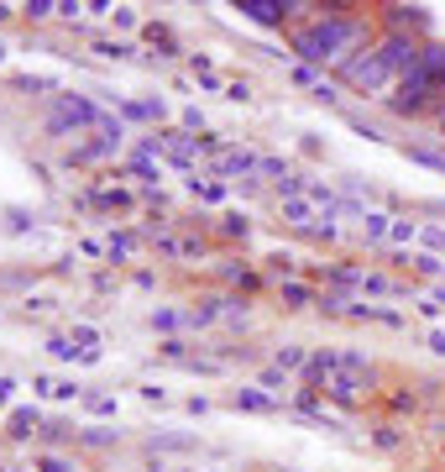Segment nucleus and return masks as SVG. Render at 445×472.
<instances>
[{
    "mask_svg": "<svg viewBox=\"0 0 445 472\" xmlns=\"http://www.w3.org/2000/svg\"><path fill=\"white\" fill-rule=\"evenodd\" d=\"M289 74H294L298 85H309V90H320V79H325V74H320V68H309V63H294Z\"/></svg>",
    "mask_w": 445,
    "mask_h": 472,
    "instance_id": "393cba45",
    "label": "nucleus"
},
{
    "mask_svg": "<svg viewBox=\"0 0 445 472\" xmlns=\"http://www.w3.org/2000/svg\"><path fill=\"white\" fill-rule=\"evenodd\" d=\"M111 16H116V27H137V11H126V5H116Z\"/></svg>",
    "mask_w": 445,
    "mask_h": 472,
    "instance_id": "4c0bfd02",
    "label": "nucleus"
},
{
    "mask_svg": "<svg viewBox=\"0 0 445 472\" xmlns=\"http://www.w3.org/2000/svg\"><path fill=\"white\" fill-rule=\"evenodd\" d=\"M441 94H445V85L430 74V68H424V63H419L409 79H398V85H393V94H387V111H393V116H419V111H430Z\"/></svg>",
    "mask_w": 445,
    "mask_h": 472,
    "instance_id": "20e7f679",
    "label": "nucleus"
},
{
    "mask_svg": "<svg viewBox=\"0 0 445 472\" xmlns=\"http://www.w3.org/2000/svg\"><path fill=\"white\" fill-rule=\"evenodd\" d=\"M283 305H289V310H309V305H315V289H309V283L283 279Z\"/></svg>",
    "mask_w": 445,
    "mask_h": 472,
    "instance_id": "f3484780",
    "label": "nucleus"
},
{
    "mask_svg": "<svg viewBox=\"0 0 445 472\" xmlns=\"http://www.w3.org/2000/svg\"><path fill=\"white\" fill-rule=\"evenodd\" d=\"M105 111L94 105V100H85V94H53V111H48V131L53 137H79V131H105Z\"/></svg>",
    "mask_w": 445,
    "mask_h": 472,
    "instance_id": "f03ea898",
    "label": "nucleus"
},
{
    "mask_svg": "<svg viewBox=\"0 0 445 472\" xmlns=\"http://www.w3.org/2000/svg\"><path fill=\"white\" fill-rule=\"evenodd\" d=\"M414 236H419V226H414V220H393V231H387V242H398V247H409Z\"/></svg>",
    "mask_w": 445,
    "mask_h": 472,
    "instance_id": "4be33fe9",
    "label": "nucleus"
},
{
    "mask_svg": "<svg viewBox=\"0 0 445 472\" xmlns=\"http://www.w3.org/2000/svg\"><path fill=\"white\" fill-rule=\"evenodd\" d=\"M16 85H22V90H37V94H48V90H53V79H37V74H27V79H16Z\"/></svg>",
    "mask_w": 445,
    "mask_h": 472,
    "instance_id": "72a5a7b5",
    "label": "nucleus"
},
{
    "mask_svg": "<svg viewBox=\"0 0 445 472\" xmlns=\"http://www.w3.org/2000/svg\"><path fill=\"white\" fill-rule=\"evenodd\" d=\"M398 294H409V283H393V279H383V273H361V294L356 299H398Z\"/></svg>",
    "mask_w": 445,
    "mask_h": 472,
    "instance_id": "f8f14e48",
    "label": "nucleus"
},
{
    "mask_svg": "<svg viewBox=\"0 0 445 472\" xmlns=\"http://www.w3.org/2000/svg\"><path fill=\"white\" fill-rule=\"evenodd\" d=\"M48 352H53V357H63V362H74V357H79V346L68 342V336H53V342H48Z\"/></svg>",
    "mask_w": 445,
    "mask_h": 472,
    "instance_id": "bb28decb",
    "label": "nucleus"
},
{
    "mask_svg": "<svg viewBox=\"0 0 445 472\" xmlns=\"http://www.w3.org/2000/svg\"><path fill=\"white\" fill-rule=\"evenodd\" d=\"M85 446H111V431H105V425H89V431H85Z\"/></svg>",
    "mask_w": 445,
    "mask_h": 472,
    "instance_id": "2f4dec72",
    "label": "nucleus"
},
{
    "mask_svg": "<svg viewBox=\"0 0 445 472\" xmlns=\"http://www.w3.org/2000/svg\"><path fill=\"white\" fill-rule=\"evenodd\" d=\"M424 299H430V305H435V310H445V289H430V294H424Z\"/></svg>",
    "mask_w": 445,
    "mask_h": 472,
    "instance_id": "a19ab883",
    "label": "nucleus"
},
{
    "mask_svg": "<svg viewBox=\"0 0 445 472\" xmlns=\"http://www.w3.org/2000/svg\"><path fill=\"white\" fill-rule=\"evenodd\" d=\"M152 147L163 153V163H174L183 174L200 168V137L194 131H152Z\"/></svg>",
    "mask_w": 445,
    "mask_h": 472,
    "instance_id": "423d86ee",
    "label": "nucleus"
},
{
    "mask_svg": "<svg viewBox=\"0 0 445 472\" xmlns=\"http://www.w3.org/2000/svg\"><path fill=\"white\" fill-rule=\"evenodd\" d=\"M236 11L246 22H257V27H283V22L304 16L309 5H304V0H236Z\"/></svg>",
    "mask_w": 445,
    "mask_h": 472,
    "instance_id": "0eeeda50",
    "label": "nucleus"
},
{
    "mask_svg": "<svg viewBox=\"0 0 445 472\" xmlns=\"http://www.w3.org/2000/svg\"><path fill=\"white\" fill-rule=\"evenodd\" d=\"M236 409H246V414H272V409H278V399H272V394H263V388H236Z\"/></svg>",
    "mask_w": 445,
    "mask_h": 472,
    "instance_id": "ddd939ff",
    "label": "nucleus"
},
{
    "mask_svg": "<svg viewBox=\"0 0 445 472\" xmlns=\"http://www.w3.org/2000/svg\"><path fill=\"white\" fill-rule=\"evenodd\" d=\"M37 472H74V462H68V457H42Z\"/></svg>",
    "mask_w": 445,
    "mask_h": 472,
    "instance_id": "c756f323",
    "label": "nucleus"
},
{
    "mask_svg": "<svg viewBox=\"0 0 445 472\" xmlns=\"http://www.w3.org/2000/svg\"><path fill=\"white\" fill-rule=\"evenodd\" d=\"M335 79H341L346 90H356V94H383V100H387V90L398 85V79L387 74V63H383L378 48H361L356 58H346L341 68H335Z\"/></svg>",
    "mask_w": 445,
    "mask_h": 472,
    "instance_id": "7ed1b4c3",
    "label": "nucleus"
},
{
    "mask_svg": "<svg viewBox=\"0 0 445 472\" xmlns=\"http://www.w3.org/2000/svg\"><path fill=\"white\" fill-rule=\"evenodd\" d=\"M11 472H16V468H11Z\"/></svg>",
    "mask_w": 445,
    "mask_h": 472,
    "instance_id": "a18cd8bd",
    "label": "nucleus"
},
{
    "mask_svg": "<svg viewBox=\"0 0 445 472\" xmlns=\"http://www.w3.org/2000/svg\"><path fill=\"white\" fill-rule=\"evenodd\" d=\"M435 121L445 126V94H441V100H435Z\"/></svg>",
    "mask_w": 445,
    "mask_h": 472,
    "instance_id": "37998d69",
    "label": "nucleus"
},
{
    "mask_svg": "<svg viewBox=\"0 0 445 472\" xmlns=\"http://www.w3.org/2000/svg\"><path fill=\"white\" fill-rule=\"evenodd\" d=\"M430 352H445V331H435V336H430Z\"/></svg>",
    "mask_w": 445,
    "mask_h": 472,
    "instance_id": "79ce46f5",
    "label": "nucleus"
},
{
    "mask_svg": "<svg viewBox=\"0 0 445 472\" xmlns=\"http://www.w3.org/2000/svg\"><path fill=\"white\" fill-rule=\"evenodd\" d=\"M404 263H414L424 279H445V263L435 257V252H414V257H404Z\"/></svg>",
    "mask_w": 445,
    "mask_h": 472,
    "instance_id": "6ab92c4d",
    "label": "nucleus"
},
{
    "mask_svg": "<svg viewBox=\"0 0 445 472\" xmlns=\"http://www.w3.org/2000/svg\"><path fill=\"white\" fill-rule=\"evenodd\" d=\"M215 174L220 179H252V174H263V157L252 153V147H226V153L215 157Z\"/></svg>",
    "mask_w": 445,
    "mask_h": 472,
    "instance_id": "1a4fd4ad",
    "label": "nucleus"
},
{
    "mask_svg": "<svg viewBox=\"0 0 445 472\" xmlns=\"http://www.w3.org/2000/svg\"><path fill=\"white\" fill-rule=\"evenodd\" d=\"M372 48L383 53V63H387L393 79H409L419 63H424V42H419V37H404V31H387V37H378Z\"/></svg>",
    "mask_w": 445,
    "mask_h": 472,
    "instance_id": "39448f33",
    "label": "nucleus"
},
{
    "mask_svg": "<svg viewBox=\"0 0 445 472\" xmlns=\"http://www.w3.org/2000/svg\"><path fill=\"white\" fill-rule=\"evenodd\" d=\"M189 189H194V194H200V200H209V205H215V200H220V194H226V189H220V184H200V179H189Z\"/></svg>",
    "mask_w": 445,
    "mask_h": 472,
    "instance_id": "c85d7f7f",
    "label": "nucleus"
},
{
    "mask_svg": "<svg viewBox=\"0 0 445 472\" xmlns=\"http://www.w3.org/2000/svg\"><path fill=\"white\" fill-rule=\"evenodd\" d=\"M315 100H325V105H335V100H341V90H335V79H320V90H315Z\"/></svg>",
    "mask_w": 445,
    "mask_h": 472,
    "instance_id": "473e14b6",
    "label": "nucleus"
},
{
    "mask_svg": "<svg viewBox=\"0 0 445 472\" xmlns=\"http://www.w3.org/2000/svg\"><path fill=\"white\" fill-rule=\"evenodd\" d=\"M131 252H137V236H131V231H116V236H111V257H116V263H126Z\"/></svg>",
    "mask_w": 445,
    "mask_h": 472,
    "instance_id": "412c9836",
    "label": "nucleus"
},
{
    "mask_svg": "<svg viewBox=\"0 0 445 472\" xmlns=\"http://www.w3.org/2000/svg\"><path fill=\"white\" fill-rule=\"evenodd\" d=\"M120 111H126L131 121H163V116H168L163 100H120Z\"/></svg>",
    "mask_w": 445,
    "mask_h": 472,
    "instance_id": "4468645a",
    "label": "nucleus"
},
{
    "mask_svg": "<svg viewBox=\"0 0 445 472\" xmlns=\"http://www.w3.org/2000/svg\"><path fill=\"white\" fill-rule=\"evenodd\" d=\"M387 231H393V216H383V210H367L361 216V236L367 242H387Z\"/></svg>",
    "mask_w": 445,
    "mask_h": 472,
    "instance_id": "dca6fc26",
    "label": "nucleus"
},
{
    "mask_svg": "<svg viewBox=\"0 0 445 472\" xmlns=\"http://www.w3.org/2000/svg\"><path fill=\"white\" fill-rule=\"evenodd\" d=\"M367 394H372V378H361V373H335L325 383V399L330 405H346V409H356Z\"/></svg>",
    "mask_w": 445,
    "mask_h": 472,
    "instance_id": "6e6552de",
    "label": "nucleus"
},
{
    "mask_svg": "<svg viewBox=\"0 0 445 472\" xmlns=\"http://www.w3.org/2000/svg\"><path fill=\"white\" fill-rule=\"evenodd\" d=\"M387 27L404 31V37H414V31L430 27V11H424V5H387Z\"/></svg>",
    "mask_w": 445,
    "mask_h": 472,
    "instance_id": "9b49d317",
    "label": "nucleus"
},
{
    "mask_svg": "<svg viewBox=\"0 0 445 472\" xmlns=\"http://www.w3.org/2000/svg\"><path fill=\"white\" fill-rule=\"evenodd\" d=\"M0 63H5V42H0Z\"/></svg>",
    "mask_w": 445,
    "mask_h": 472,
    "instance_id": "c03bdc74",
    "label": "nucleus"
},
{
    "mask_svg": "<svg viewBox=\"0 0 445 472\" xmlns=\"http://www.w3.org/2000/svg\"><path fill=\"white\" fill-rule=\"evenodd\" d=\"M152 325H157V331H174V325H178V310H152Z\"/></svg>",
    "mask_w": 445,
    "mask_h": 472,
    "instance_id": "7c9ffc66",
    "label": "nucleus"
},
{
    "mask_svg": "<svg viewBox=\"0 0 445 472\" xmlns=\"http://www.w3.org/2000/svg\"><path fill=\"white\" fill-rule=\"evenodd\" d=\"M283 220H289V226H298V231H320V210H315V200H309V194H298V200H283ZM330 226V220H325Z\"/></svg>",
    "mask_w": 445,
    "mask_h": 472,
    "instance_id": "9d476101",
    "label": "nucleus"
},
{
    "mask_svg": "<svg viewBox=\"0 0 445 472\" xmlns=\"http://www.w3.org/2000/svg\"><path fill=\"white\" fill-rule=\"evenodd\" d=\"M419 236H424V242H430V247H445V231H441V226H424V231H419Z\"/></svg>",
    "mask_w": 445,
    "mask_h": 472,
    "instance_id": "e433bc0d",
    "label": "nucleus"
},
{
    "mask_svg": "<svg viewBox=\"0 0 445 472\" xmlns=\"http://www.w3.org/2000/svg\"><path fill=\"white\" fill-rule=\"evenodd\" d=\"M367 48V22L361 16H341V11H325V16H315L309 27L294 31V53L298 63H309V68H341L346 58H356Z\"/></svg>",
    "mask_w": 445,
    "mask_h": 472,
    "instance_id": "f257e3e1",
    "label": "nucleus"
},
{
    "mask_svg": "<svg viewBox=\"0 0 445 472\" xmlns=\"http://www.w3.org/2000/svg\"><path fill=\"white\" fill-rule=\"evenodd\" d=\"M163 357H174V362H183L189 352H183V342H163Z\"/></svg>",
    "mask_w": 445,
    "mask_h": 472,
    "instance_id": "58836bf2",
    "label": "nucleus"
},
{
    "mask_svg": "<svg viewBox=\"0 0 445 472\" xmlns=\"http://www.w3.org/2000/svg\"><path fill=\"white\" fill-rule=\"evenodd\" d=\"M31 431H37V409H31V405H16V409H11V436L27 441Z\"/></svg>",
    "mask_w": 445,
    "mask_h": 472,
    "instance_id": "a211bd4d",
    "label": "nucleus"
},
{
    "mask_svg": "<svg viewBox=\"0 0 445 472\" xmlns=\"http://www.w3.org/2000/svg\"><path fill=\"white\" fill-rule=\"evenodd\" d=\"M11 394H16V383H11V378H0V409L11 405Z\"/></svg>",
    "mask_w": 445,
    "mask_h": 472,
    "instance_id": "ea45409f",
    "label": "nucleus"
},
{
    "mask_svg": "<svg viewBox=\"0 0 445 472\" xmlns=\"http://www.w3.org/2000/svg\"><path fill=\"white\" fill-rule=\"evenodd\" d=\"M263 388L283 394V388H289V373H278V368H263Z\"/></svg>",
    "mask_w": 445,
    "mask_h": 472,
    "instance_id": "cd10ccee",
    "label": "nucleus"
},
{
    "mask_svg": "<svg viewBox=\"0 0 445 472\" xmlns=\"http://www.w3.org/2000/svg\"><path fill=\"white\" fill-rule=\"evenodd\" d=\"M272 368H278V373H298V368H309V352H304V346H278V357H272Z\"/></svg>",
    "mask_w": 445,
    "mask_h": 472,
    "instance_id": "2eb2a0df",
    "label": "nucleus"
},
{
    "mask_svg": "<svg viewBox=\"0 0 445 472\" xmlns=\"http://www.w3.org/2000/svg\"><path fill=\"white\" fill-rule=\"evenodd\" d=\"M220 231H226V236H246L252 226H246V216H236V210H231V216H220Z\"/></svg>",
    "mask_w": 445,
    "mask_h": 472,
    "instance_id": "a878e982",
    "label": "nucleus"
},
{
    "mask_svg": "<svg viewBox=\"0 0 445 472\" xmlns=\"http://www.w3.org/2000/svg\"><path fill=\"white\" fill-rule=\"evenodd\" d=\"M409 157H414V163H424V168H435V174H445V153H430V147H409Z\"/></svg>",
    "mask_w": 445,
    "mask_h": 472,
    "instance_id": "b1692460",
    "label": "nucleus"
},
{
    "mask_svg": "<svg viewBox=\"0 0 445 472\" xmlns=\"http://www.w3.org/2000/svg\"><path fill=\"white\" fill-rule=\"evenodd\" d=\"M100 53H105V58H131V48H126V42H100Z\"/></svg>",
    "mask_w": 445,
    "mask_h": 472,
    "instance_id": "f704fd0d",
    "label": "nucleus"
},
{
    "mask_svg": "<svg viewBox=\"0 0 445 472\" xmlns=\"http://www.w3.org/2000/svg\"><path fill=\"white\" fill-rule=\"evenodd\" d=\"M22 16L27 22H48V16H58V5L53 0H31V5H22Z\"/></svg>",
    "mask_w": 445,
    "mask_h": 472,
    "instance_id": "5701e85b",
    "label": "nucleus"
},
{
    "mask_svg": "<svg viewBox=\"0 0 445 472\" xmlns=\"http://www.w3.org/2000/svg\"><path fill=\"white\" fill-rule=\"evenodd\" d=\"M341 373H361V378H372V362H367L361 352H352V346H341Z\"/></svg>",
    "mask_w": 445,
    "mask_h": 472,
    "instance_id": "aec40b11",
    "label": "nucleus"
},
{
    "mask_svg": "<svg viewBox=\"0 0 445 472\" xmlns=\"http://www.w3.org/2000/svg\"><path fill=\"white\" fill-rule=\"evenodd\" d=\"M372 441H378L383 451H393V446H398V431H393V425H383V431H378V436H372Z\"/></svg>",
    "mask_w": 445,
    "mask_h": 472,
    "instance_id": "c9c22d12",
    "label": "nucleus"
}]
</instances>
